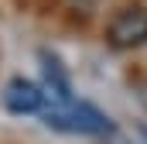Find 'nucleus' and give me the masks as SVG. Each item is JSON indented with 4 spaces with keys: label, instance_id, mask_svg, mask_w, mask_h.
Segmentation results:
<instances>
[{
    "label": "nucleus",
    "instance_id": "f257e3e1",
    "mask_svg": "<svg viewBox=\"0 0 147 144\" xmlns=\"http://www.w3.org/2000/svg\"><path fill=\"white\" fill-rule=\"evenodd\" d=\"M41 120L45 127L58 130V134H79V137H103V134H113V120L96 110L86 100H55L51 107L41 110Z\"/></svg>",
    "mask_w": 147,
    "mask_h": 144
},
{
    "label": "nucleus",
    "instance_id": "f03ea898",
    "mask_svg": "<svg viewBox=\"0 0 147 144\" xmlns=\"http://www.w3.org/2000/svg\"><path fill=\"white\" fill-rule=\"evenodd\" d=\"M106 45L116 52H134L147 45V10L144 7H123L106 24Z\"/></svg>",
    "mask_w": 147,
    "mask_h": 144
},
{
    "label": "nucleus",
    "instance_id": "7ed1b4c3",
    "mask_svg": "<svg viewBox=\"0 0 147 144\" xmlns=\"http://www.w3.org/2000/svg\"><path fill=\"white\" fill-rule=\"evenodd\" d=\"M45 100H48L45 86H38V82L24 79V75L10 79V82H7V89H3V107L10 110L14 117H28V113H41V110H45Z\"/></svg>",
    "mask_w": 147,
    "mask_h": 144
},
{
    "label": "nucleus",
    "instance_id": "20e7f679",
    "mask_svg": "<svg viewBox=\"0 0 147 144\" xmlns=\"http://www.w3.org/2000/svg\"><path fill=\"white\" fill-rule=\"evenodd\" d=\"M140 137H144V141H147V124H144V127H140Z\"/></svg>",
    "mask_w": 147,
    "mask_h": 144
}]
</instances>
